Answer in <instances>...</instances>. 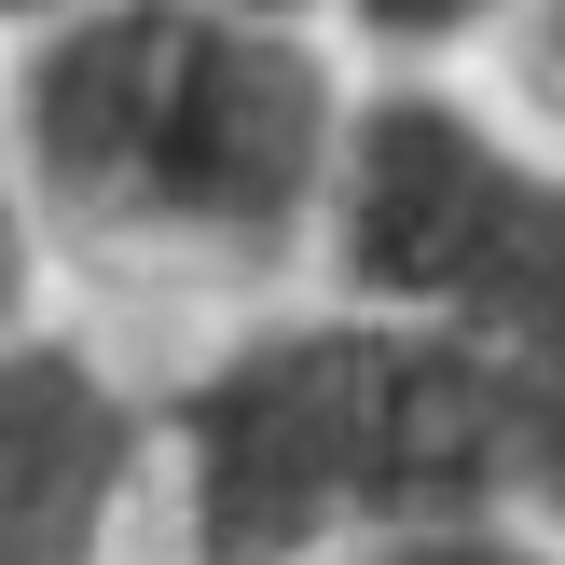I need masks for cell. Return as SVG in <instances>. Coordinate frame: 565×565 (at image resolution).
<instances>
[{"label":"cell","instance_id":"obj_1","mask_svg":"<svg viewBox=\"0 0 565 565\" xmlns=\"http://www.w3.org/2000/svg\"><path fill=\"white\" fill-rule=\"evenodd\" d=\"M152 511L180 565H331L401 524H565V386L331 290L221 303L152 373Z\"/></svg>","mask_w":565,"mask_h":565},{"label":"cell","instance_id":"obj_2","mask_svg":"<svg viewBox=\"0 0 565 565\" xmlns=\"http://www.w3.org/2000/svg\"><path fill=\"white\" fill-rule=\"evenodd\" d=\"M345 83L359 70L303 14L97 0V14L0 28V125L42 263L207 303L303 290Z\"/></svg>","mask_w":565,"mask_h":565},{"label":"cell","instance_id":"obj_3","mask_svg":"<svg viewBox=\"0 0 565 565\" xmlns=\"http://www.w3.org/2000/svg\"><path fill=\"white\" fill-rule=\"evenodd\" d=\"M303 290L565 386V138L524 125L483 70H359Z\"/></svg>","mask_w":565,"mask_h":565},{"label":"cell","instance_id":"obj_4","mask_svg":"<svg viewBox=\"0 0 565 565\" xmlns=\"http://www.w3.org/2000/svg\"><path fill=\"white\" fill-rule=\"evenodd\" d=\"M152 511V373L83 318H0V565H125Z\"/></svg>","mask_w":565,"mask_h":565},{"label":"cell","instance_id":"obj_5","mask_svg":"<svg viewBox=\"0 0 565 565\" xmlns=\"http://www.w3.org/2000/svg\"><path fill=\"white\" fill-rule=\"evenodd\" d=\"M511 0H318V42L345 70H483Z\"/></svg>","mask_w":565,"mask_h":565},{"label":"cell","instance_id":"obj_6","mask_svg":"<svg viewBox=\"0 0 565 565\" xmlns=\"http://www.w3.org/2000/svg\"><path fill=\"white\" fill-rule=\"evenodd\" d=\"M331 565H565V524L539 511H469V524H401V539H359Z\"/></svg>","mask_w":565,"mask_h":565},{"label":"cell","instance_id":"obj_7","mask_svg":"<svg viewBox=\"0 0 565 565\" xmlns=\"http://www.w3.org/2000/svg\"><path fill=\"white\" fill-rule=\"evenodd\" d=\"M483 83L524 110V125H552V138H565V0H511V28H497Z\"/></svg>","mask_w":565,"mask_h":565},{"label":"cell","instance_id":"obj_8","mask_svg":"<svg viewBox=\"0 0 565 565\" xmlns=\"http://www.w3.org/2000/svg\"><path fill=\"white\" fill-rule=\"evenodd\" d=\"M28 303H55V263H42V235H28V180H14V125H0V318H28Z\"/></svg>","mask_w":565,"mask_h":565}]
</instances>
